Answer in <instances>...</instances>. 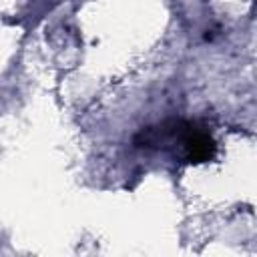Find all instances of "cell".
Returning <instances> with one entry per match:
<instances>
[{"label": "cell", "instance_id": "cell-1", "mask_svg": "<svg viewBox=\"0 0 257 257\" xmlns=\"http://www.w3.org/2000/svg\"><path fill=\"white\" fill-rule=\"evenodd\" d=\"M179 143H181V147L185 151L187 161H191V163L209 161L213 157V153H215L213 139L205 131L195 128L191 124L181 126V131H179Z\"/></svg>", "mask_w": 257, "mask_h": 257}]
</instances>
